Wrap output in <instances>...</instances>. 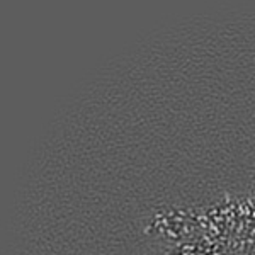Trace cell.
Masks as SVG:
<instances>
[{"label": "cell", "mask_w": 255, "mask_h": 255, "mask_svg": "<svg viewBox=\"0 0 255 255\" xmlns=\"http://www.w3.org/2000/svg\"><path fill=\"white\" fill-rule=\"evenodd\" d=\"M182 226H184V220L180 218L179 213L170 211V213H162L160 216L155 218V220L151 221L148 232H150V230H157L162 237L174 238L177 237V232H179Z\"/></svg>", "instance_id": "6da1fadb"}]
</instances>
